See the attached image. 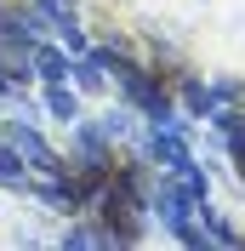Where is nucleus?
I'll list each match as a JSON object with an SVG mask.
<instances>
[{
	"instance_id": "nucleus-1",
	"label": "nucleus",
	"mask_w": 245,
	"mask_h": 251,
	"mask_svg": "<svg viewBox=\"0 0 245 251\" xmlns=\"http://www.w3.org/2000/svg\"><path fill=\"white\" fill-rule=\"evenodd\" d=\"M143 160H131L114 183H103V194H97V217H103L108 240L114 246H137L143 228H148V194H143Z\"/></svg>"
},
{
	"instance_id": "nucleus-2",
	"label": "nucleus",
	"mask_w": 245,
	"mask_h": 251,
	"mask_svg": "<svg viewBox=\"0 0 245 251\" xmlns=\"http://www.w3.org/2000/svg\"><path fill=\"white\" fill-rule=\"evenodd\" d=\"M6 143H12L17 154H23L29 177H57V172H69V166L57 160V149H51L40 131H34V120H6Z\"/></svg>"
},
{
	"instance_id": "nucleus-3",
	"label": "nucleus",
	"mask_w": 245,
	"mask_h": 251,
	"mask_svg": "<svg viewBox=\"0 0 245 251\" xmlns=\"http://www.w3.org/2000/svg\"><path fill=\"white\" fill-rule=\"evenodd\" d=\"M29 69H34V80H69L74 63H69L63 46H51L46 34H40V40H29Z\"/></svg>"
},
{
	"instance_id": "nucleus-4",
	"label": "nucleus",
	"mask_w": 245,
	"mask_h": 251,
	"mask_svg": "<svg viewBox=\"0 0 245 251\" xmlns=\"http://www.w3.org/2000/svg\"><path fill=\"white\" fill-rule=\"evenodd\" d=\"M46 114L63 126H74L80 120V92L69 86V80H46Z\"/></svg>"
},
{
	"instance_id": "nucleus-5",
	"label": "nucleus",
	"mask_w": 245,
	"mask_h": 251,
	"mask_svg": "<svg viewBox=\"0 0 245 251\" xmlns=\"http://www.w3.org/2000/svg\"><path fill=\"white\" fill-rule=\"evenodd\" d=\"M0 188H12V194H29V166H23V154H17L12 143L0 149Z\"/></svg>"
},
{
	"instance_id": "nucleus-6",
	"label": "nucleus",
	"mask_w": 245,
	"mask_h": 251,
	"mask_svg": "<svg viewBox=\"0 0 245 251\" xmlns=\"http://www.w3.org/2000/svg\"><path fill=\"white\" fill-rule=\"evenodd\" d=\"M63 246H86V251H103V246H114V240H108V228H86V223H74V228L63 234Z\"/></svg>"
}]
</instances>
